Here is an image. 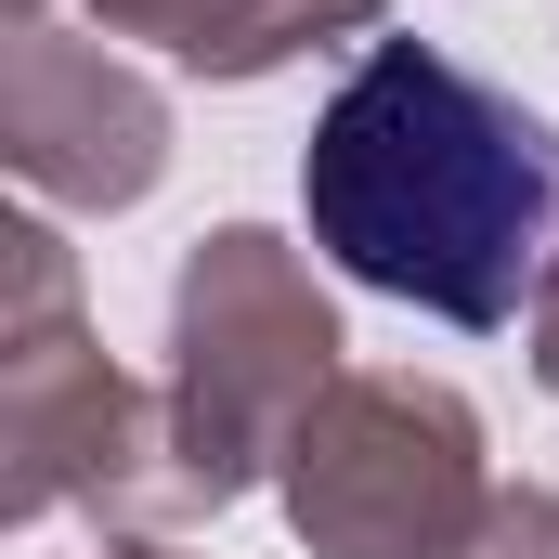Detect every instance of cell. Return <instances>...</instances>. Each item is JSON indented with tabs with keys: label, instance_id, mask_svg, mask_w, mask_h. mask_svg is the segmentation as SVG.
I'll list each match as a JSON object with an SVG mask.
<instances>
[{
	"label": "cell",
	"instance_id": "8992f818",
	"mask_svg": "<svg viewBox=\"0 0 559 559\" xmlns=\"http://www.w3.org/2000/svg\"><path fill=\"white\" fill-rule=\"evenodd\" d=\"M118 39H156L182 79H274L286 52L378 39V0H92Z\"/></svg>",
	"mask_w": 559,
	"mask_h": 559
},
{
	"label": "cell",
	"instance_id": "52a82bcc",
	"mask_svg": "<svg viewBox=\"0 0 559 559\" xmlns=\"http://www.w3.org/2000/svg\"><path fill=\"white\" fill-rule=\"evenodd\" d=\"M455 559H559V495L508 481V495H495V521H481V534H468Z\"/></svg>",
	"mask_w": 559,
	"mask_h": 559
},
{
	"label": "cell",
	"instance_id": "9c48e42d",
	"mask_svg": "<svg viewBox=\"0 0 559 559\" xmlns=\"http://www.w3.org/2000/svg\"><path fill=\"white\" fill-rule=\"evenodd\" d=\"M105 559H169V547H105Z\"/></svg>",
	"mask_w": 559,
	"mask_h": 559
},
{
	"label": "cell",
	"instance_id": "30bf717a",
	"mask_svg": "<svg viewBox=\"0 0 559 559\" xmlns=\"http://www.w3.org/2000/svg\"><path fill=\"white\" fill-rule=\"evenodd\" d=\"M26 13H39V0H26Z\"/></svg>",
	"mask_w": 559,
	"mask_h": 559
},
{
	"label": "cell",
	"instance_id": "5b68a950",
	"mask_svg": "<svg viewBox=\"0 0 559 559\" xmlns=\"http://www.w3.org/2000/svg\"><path fill=\"white\" fill-rule=\"evenodd\" d=\"M0 131H13V169L52 209H131V195H156V169H169V105L143 92L118 52L66 39L52 13H13Z\"/></svg>",
	"mask_w": 559,
	"mask_h": 559
},
{
	"label": "cell",
	"instance_id": "6da1fadb",
	"mask_svg": "<svg viewBox=\"0 0 559 559\" xmlns=\"http://www.w3.org/2000/svg\"><path fill=\"white\" fill-rule=\"evenodd\" d=\"M299 209L352 286L521 325L559 261V118L429 39H365L299 143Z\"/></svg>",
	"mask_w": 559,
	"mask_h": 559
},
{
	"label": "cell",
	"instance_id": "3957f363",
	"mask_svg": "<svg viewBox=\"0 0 559 559\" xmlns=\"http://www.w3.org/2000/svg\"><path fill=\"white\" fill-rule=\"evenodd\" d=\"M481 417L442 378H338L286 442V521L312 559H455L495 521Z\"/></svg>",
	"mask_w": 559,
	"mask_h": 559
},
{
	"label": "cell",
	"instance_id": "7a4b0ae2",
	"mask_svg": "<svg viewBox=\"0 0 559 559\" xmlns=\"http://www.w3.org/2000/svg\"><path fill=\"white\" fill-rule=\"evenodd\" d=\"M169 338H182V365H169V495H182V508L248 495L261 455H286L299 417L352 378V365H338V312H325L312 274L286 261L274 235H248V222H222V235L182 261Z\"/></svg>",
	"mask_w": 559,
	"mask_h": 559
},
{
	"label": "cell",
	"instance_id": "277c9868",
	"mask_svg": "<svg viewBox=\"0 0 559 559\" xmlns=\"http://www.w3.org/2000/svg\"><path fill=\"white\" fill-rule=\"evenodd\" d=\"M13 312H0V442H13V521L52 508H169V481L143 455H169V404H143L131 378L79 338V274L52 222H13Z\"/></svg>",
	"mask_w": 559,
	"mask_h": 559
},
{
	"label": "cell",
	"instance_id": "ba28073f",
	"mask_svg": "<svg viewBox=\"0 0 559 559\" xmlns=\"http://www.w3.org/2000/svg\"><path fill=\"white\" fill-rule=\"evenodd\" d=\"M521 325H534V378L559 391V261H547V286H534V312H521Z\"/></svg>",
	"mask_w": 559,
	"mask_h": 559
}]
</instances>
